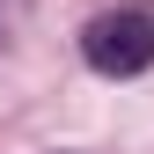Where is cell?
Masks as SVG:
<instances>
[{
  "mask_svg": "<svg viewBox=\"0 0 154 154\" xmlns=\"http://www.w3.org/2000/svg\"><path fill=\"white\" fill-rule=\"evenodd\" d=\"M81 59L110 81H132V73L154 66V15L147 8H110L81 29Z\"/></svg>",
  "mask_w": 154,
  "mask_h": 154,
  "instance_id": "1",
  "label": "cell"
}]
</instances>
